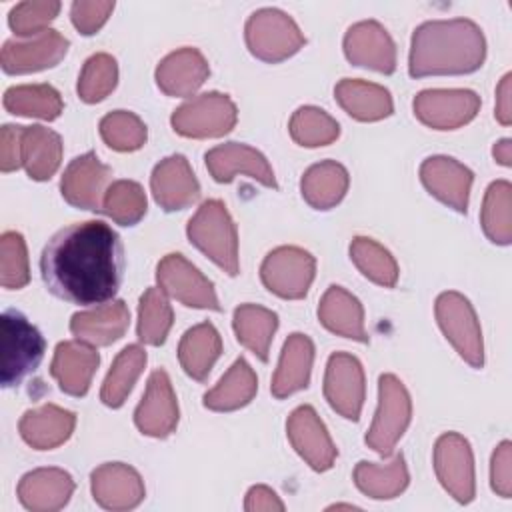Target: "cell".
<instances>
[{
  "mask_svg": "<svg viewBox=\"0 0 512 512\" xmlns=\"http://www.w3.org/2000/svg\"><path fill=\"white\" fill-rule=\"evenodd\" d=\"M174 322L172 306L162 288H148L138 302V338L144 344L160 346L164 344Z\"/></svg>",
  "mask_w": 512,
  "mask_h": 512,
  "instance_id": "ab89813d",
  "label": "cell"
},
{
  "mask_svg": "<svg viewBox=\"0 0 512 512\" xmlns=\"http://www.w3.org/2000/svg\"><path fill=\"white\" fill-rule=\"evenodd\" d=\"M312 362H314L312 340L302 332L290 334L282 346L278 368L272 376V384H270L272 396L282 400L298 390H304L310 382Z\"/></svg>",
  "mask_w": 512,
  "mask_h": 512,
  "instance_id": "4316f807",
  "label": "cell"
},
{
  "mask_svg": "<svg viewBox=\"0 0 512 512\" xmlns=\"http://www.w3.org/2000/svg\"><path fill=\"white\" fill-rule=\"evenodd\" d=\"M40 274L60 300L78 306L110 302L124 278L122 240L102 220L70 224L46 242Z\"/></svg>",
  "mask_w": 512,
  "mask_h": 512,
  "instance_id": "6da1fadb",
  "label": "cell"
},
{
  "mask_svg": "<svg viewBox=\"0 0 512 512\" xmlns=\"http://www.w3.org/2000/svg\"><path fill=\"white\" fill-rule=\"evenodd\" d=\"M130 324V310L122 300H110L90 310L76 312L70 320V332L76 340L94 348L110 346L120 340Z\"/></svg>",
  "mask_w": 512,
  "mask_h": 512,
  "instance_id": "cb8c5ba5",
  "label": "cell"
},
{
  "mask_svg": "<svg viewBox=\"0 0 512 512\" xmlns=\"http://www.w3.org/2000/svg\"><path fill=\"white\" fill-rule=\"evenodd\" d=\"M334 96L344 112L360 122H376L394 112L390 92L374 82L344 78L336 84Z\"/></svg>",
  "mask_w": 512,
  "mask_h": 512,
  "instance_id": "f546056e",
  "label": "cell"
},
{
  "mask_svg": "<svg viewBox=\"0 0 512 512\" xmlns=\"http://www.w3.org/2000/svg\"><path fill=\"white\" fill-rule=\"evenodd\" d=\"M434 470L442 488L460 504L474 500V456L468 440L458 432L442 434L434 444Z\"/></svg>",
  "mask_w": 512,
  "mask_h": 512,
  "instance_id": "30bf717a",
  "label": "cell"
},
{
  "mask_svg": "<svg viewBox=\"0 0 512 512\" xmlns=\"http://www.w3.org/2000/svg\"><path fill=\"white\" fill-rule=\"evenodd\" d=\"M60 12V2L56 0H32L20 2L10 10L8 24L16 36L32 38L48 30V24Z\"/></svg>",
  "mask_w": 512,
  "mask_h": 512,
  "instance_id": "7dc6e473",
  "label": "cell"
},
{
  "mask_svg": "<svg viewBox=\"0 0 512 512\" xmlns=\"http://www.w3.org/2000/svg\"><path fill=\"white\" fill-rule=\"evenodd\" d=\"M112 10L114 2L110 0H76L70 8V18L80 34L92 36L104 26Z\"/></svg>",
  "mask_w": 512,
  "mask_h": 512,
  "instance_id": "c3c4849f",
  "label": "cell"
},
{
  "mask_svg": "<svg viewBox=\"0 0 512 512\" xmlns=\"http://www.w3.org/2000/svg\"><path fill=\"white\" fill-rule=\"evenodd\" d=\"M408 468L404 454H396L386 464L360 460L354 468V484L358 490L374 500H390L402 494L408 486Z\"/></svg>",
  "mask_w": 512,
  "mask_h": 512,
  "instance_id": "e575fe53",
  "label": "cell"
},
{
  "mask_svg": "<svg viewBox=\"0 0 512 512\" xmlns=\"http://www.w3.org/2000/svg\"><path fill=\"white\" fill-rule=\"evenodd\" d=\"M116 82H118L116 60L106 52H98L90 56L82 66V72L78 78V96L86 104H96L116 88Z\"/></svg>",
  "mask_w": 512,
  "mask_h": 512,
  "instance_id": "ee69618b",
  "label": "cell"
},
{
  "mask_svg": "<svg viewBox=\"0 0 512 512\" xmlns=\"http://www.w3.org/2000/svg\"><path fill=\"white\" fill-rule=\"evenodd\" d=\"M350 258L354 266L374 284L392 288L398 282V264L394 256L376 240L356 236L350 244Z\"/></svg>",
  "mask_w": 512,
  "mask_h": 512,
  "instance_id": "60d3db41",
  "label": "cell"
},
{
  "mask_svg": "<svg viewBox=\"0 0 512 512\" xmlns=\"http://www.w3.org/2000/svg\"><path fill=\"white\" fill-rule=\"evenodd\" d=\"M412 418V400L394 374H382L378 380V410L366 432V444L380 456H388L406 432Z\"/></svg>",
  "mask_w": 512,
  "mask_h": 512,
  "instance_id": "8992f818",
  "label": "cell"
},
{
  "mask_svg": "<svg viewBox=\"0 0 512 512\" xmlns=\"http://www.w3.org/2000/svg\"><path fill=\"white\" fill-rule=\"evenodd\" d=\"M134 422L142 434L152 438H166L176 430L178 402L164 370L150 374L144 396L134 410Z\"/></svg>",
  "mask_w": 512,
  "mask_h": 512,
  "instance_id": "e0dca14e",
  "label": "cell"
},
{
  "mask_svg": "<svg viewBox=\"0 0 512 512\" xmlns=\"http://www.w3.org/2000/svg\"><path fill=\"white\" fill-rule=\"evenodd\" d=\"M350 176L348 170L336 160H324L310 166L302 180L300 192L302 198L316 210L334 208L348 192Z\"/></svg>",
  "mask_w": 512,
  "mask_h": 512,
  "instance_id": "1f68e13d",
  "label": "cell"
},
{
  "mask_svg": "<svg viewBox=\"0 0 512 512\" xmlns=\"http://www.w3.org/2000/svg\"><path fill=\"white\" fill-rule=\"evenodd\" d=\"M74 492L72 476L62 468H36L18 482V498L26 510L56 512Z\"/></svg>",
  "mask_w": 512,
  "mask_h": 512,
  "instance_id": "d4e9b609",
  "label": "cell"
},
{
  "mask_svg": "<svg viewBox=\"0 0 512 512\" xmlns=\"http://www.w3.org/2000/svg\"><path fill=\"white\" fill-rule=\"evenodd\" d=\"M76 426V414L56 404H44L26 410L20 418L18 430L22 440L36 450H52L64 444Z\"/></svg>",
  "mask_w": 512,
  "mask_h": 512,
  "instance_id": "83f0119b",
  "label": "cell"
},
{
  "mask_svg": "<svg viewBox=\"0 0 512 512\" xmlns=\"http://www.w3.org/2000/svg\"><path fill=\"white\" fill-rule=\"evenodd\" d=\"M186 234L188 240L228 276L240 272L236 224L220 200L202 202L188 220Z\"/></svg>",
  "mask_w": 512,
  "mask_h": 512,
  "instance_id": "277c9868",
  "label": "cell"
},
{
  "mask_svg": "<svg viewBox=\"0 0 512 512\" xmlns=\"http://www.w3.org/2000/svg\"><path fill=\"white\" fill-rule=\"evenodd\" d=\"M316 274V260L298 246H280L266 254L260 266L262 284L276 296L298 300L308 294Z\"/></svg>",
  "mask_w": 512,
  "mask_h": 512,
  "instance_id": "9c48e42d",
  "label": "cell"
},
{
  "mask_svg": "<svg viewBox=\"0 0 512 512\" xmlns=\"http://www.w3.org/2000/svg\"><path fill=\"white\" fill-rule=\"evenodd\" d=\"M344 54L354 66H364L382 74L396 70V46L386 28L376 20H362L348 28Z\"/></svg>",
  "mask_w": 512,
  "mask_h": 512,
  "instance_id": "d6986e66",
  "label": "cell"
},
{
  "mask_svg": "<svg viewBox=\"0 0 512 512\" xmlns=\"http://www.w3.org/2000/svg\"><path fill=\"white\" fill-rule=\"evenodd\" d=\"M480 110V96L466 88L422 90L414 98L416 118L434 130H454L468 124Z\"/></svg>",
  "mask_w": 512,
  "mask_h": 512,
  "instance_id": "7c38bea8",
  "label": "cell"
},
{
  "mask_svg": "<svg viewBox=\"0 0 512 512\" xmlns=\"http://www.w3.org/2000/svg\"><path fill=\"white\" fill-rule=\"evenodd\" d=\"M236 106L220 92H204L178 106L170 118L172 128L186 138H218L236 126Z\"/></svg>",
  "mask_w": 512,
  "mask_h": 512,
  "instance_id": "ba28073f",
  "label": "cell"
},
{
  "mask_svg": "<svg viewBox=\"0 0 512 512\" xmlns=\"http://www.w3.org/2000/svg\"><path fill=\"white\" fill-rule=\"evenodd\" d=\"M244 510L246 512H274V510L282 512L284 502L278 498V494L272 488L258 484L248 490Z\"/></svg>",
  "mask_w": 512,
  "mask_h": 512,
  "instance_id": "816d5d0a",
  "label": "cell"
},
{
  "mask_svg": "<svg viewBox=\"0 0 512 512\" xmlns=\"http://www.w3.org/2000/svg\"><path fill=\"white\" fill-rule=\"evenodd\" d=\"M244 36L252 56L270 64L294 56L306 44L292 16L278 8L256 10L246 22Z\"/></svg>",
  "mask_w": 512,
  "mask_h": 512,
  "instance_id": "5b68a950",
  "label": "cell"
},
{
  "mask_svg": "<svg viewBox=\"0 0 512 512\" xmlns=\"http://www.w3.org/2000/svg\"><path fill=\"white\" fill-rule=\"evenodd\" d=\"M510 80L512 76L506 74L502 78V82L498 84L496 88V120L502 124V126H508L510 120H512V112H510Z\"/></svg>",
  "mask_w": 512,
  "mask_h": 512,
  "instance_id": "f5cc1de1",
  "label": "cell"
},
{
  "mask_svg": "<svg viewBox=\"0 0 512 512\" xmlns=\"http://www.w3.org/2000/svg\"><path fill=\"white\" fill-rule=\"evenodd\" d=\"M92 496L106 510H130L144 500L140 474L122 462H106L90 476Z\"/></svg>",
  "mask_w": 512,
  "mask_h": 512,
  "instance_id": "7402d4cb",
  "label": "cell"
},
{
  "mask_svg": "<svg viewBox=\"0 0 512 512\" xmlns=\"http://www.w3.org/2000/svg\"><path fill=\"white\" fill-rule=\"evenodd\" d=\"M204 160L210 176L220 184L230 182L236 174H246L268 188H278L266 156L248 144L226 142L214 146L204 154Z\"/></svg>",
  "mask_w": 512,
  "mask_h": 512,
  "instance_id": "ac0fdd59",
  "label": "cell"
},
{
  "mask_svg": "<svg viewBox=\"0 0 512 512\" xmlns=\"http://www.w3.org/2000/svg\"><path fill=\"white\" fill-rule=\"evenodd\" d=\"M232 326L238 342L262 362H268L270 342L278 328V314L258 304H240L234 310Z\"/></svg>",
  "mask_w": 512,
  "mask_h": 512,
  "instance_id": "d590c367",
  "label": "cell"
},
{
  "mask_svg": "<svg viewBox=\"0 0 512 512\" xmlns=\"http://www.w3.org/2000/svg\"><path fill=\"white\" fill-rule=\"evenodd\" d=\"M100 212L120 226L138 224L146 214L144 188L134 180L112 182L104 194Z\"/></svg>",
  "mask_w": 512,
  "mask_h": 512,
  "instance_id": "7bdbcfd3",
  "label": "cell"
},
{
  "mask_svg": "<svg viewBox=\"0 0 512 512\" xmlns=\"http://www.w3.org/2000/svg\"><path fill=\"white\" fill-rule=\"evenodd\" d=\"M490 484L492 490L502 498L512 496V444L508 440L500 442L492 454Z\"/></svg>",
  "mask_w": 512,
  "mask_h": 512,
  "instance_id": "681fc988",
  "label": "cell"
},
{
  "mask_svg": "<svg viewBox=\"0 0 512 512\" xmlns=\"http://www.w3.org/2000/svg\"><path fill=\"white\" fill-rule=\"evenodd\" d=\"M158 288L188 308L220 310L212 282L182 254H166L156 266Z\"/></svg>",
  "mask_w": 512,
  "mask_h": 512,
  "instance_id": "8fae6325",
  "label": "cell"
},
{
  "mask_svg": "<svg viewBox=\"0 0 512 512\" xmlns=\"http://www.w3.org/2000/svg\"><path fill=\"white\" fill-rule=\"evenodd\" d=\"M62 160V138L44 126H24L22 134V166L32 180H48L54 176Z\"/></svg>",
  "mask_w": 512,
  "mask_h": 512,
  "instance_id": "d6a6232c",
  "label": "cell"
},
{
  "mask_svg": "<svg viewBox=\"0 0 512 512\" xmlns=\"http://www.w3.org/2000/svg\"><path fill=\"white\" fill-rule=\"evenodd\" d=\"M256 390L258 378L252 366L244 358H238L220 378V382L204 394L202 402L208 410L232 412L250 404V400L256 396Z\"/></svg>",
  "mask_w": 512,
  "mask_h": 512,
  "instance_id": "836d02e7",
  "label": "cell"
},
{
  "mask_svg": "<svg viewBox=\"0 0 512 512\" xmlns=\"http://www.w3.org/2000/svg\"><path fill=\"white\" fill-rule=\"evenodd\" d=\"M486 58V40L478 24L468 18L430 20L412 34L408 72L412 78L470 74Z\"/></svg>",
  "mask_w": 512,
  "mask_h": 512,
  "instance_id": "7a4b0ae2",
  "label": "cell"
},
{
  "mask_svg": "<svg viewBox=\"0 0 512 512\" xmlns=\"http://www.w3.org/2000/svg\"><path fill=\"white\" fill-rule=\"evenodd\" d=\"M98 364L100 356L94 346L80 340H66L60 342L54 350L50 374L64 394L84 396L90 388Z\"/></svg>",
  "mask_w": 512,
  "mask_h": 512,
  "instance_id": "603a6c76",
  "label": "cell"
},
{
  "mask_svg": "<svg viewBox=\"0 0 512 512\" xmlns=\"http://www.w3.org/2000/svg\"><path fill=\"white\" fill-rule=\"evenodd\" d=\"M434 314L438 320L440 330L444 332L446 340L454 346V350L472 366H484V344H482V330L476 318V312L468 298L460 292H442L436 298Z\"/></svg>",
  "mask_w": 512,
  "mask_h": 512,
  "instance_id": "52a82bcc",
  "label": "cell"
},
{
  "mask_svg": "<svg viewBox=\"0 0 512 512\" xmlns=\"http://www.w3.org/2000/svg\"><path fill=\"white\" fill-rule=\"evenodd\" d=\"M492 154H494V158L502 164V166H510L512 162V140L510 138H502L496 146H494V150H492Z\"/></svg>",
  "mask_w": 512,
  "mask_h": 512,
  "instance_id": "db71d44e",
  "label": "cell"
},
{
  "mask_svg": "<svg viewBox=\"0 0 512 512\" xmlns=\"http://www.w3.org/2000/svg\"><path fill=\"white\" fill-rule=\"evenodd\" d=\"M30 280L26 242L20 232L8 230L0 238V284L8 290H20Z\"/></svg>",
  "mask_w": 512,
  "mask_h": 512,
  "instance_id": "bcb514c9",
  "label": "cell"
},
{
  "mask_svg": "<svg viewBox=\"0 0 512 512\" xmlns=\"http://www.w3.org/2000/svg\"><path fill=\"white\" fill-rule=\"evenodd\" d=\"M102 140L118 152H134L146 142V124L128 110H114L100 120Z\"/></svg>",
  "mask_w": 512,
  "mask_h": 512,
  "instance_id": "f6af8a7d",
  "label": "cell"
},
{
  "mask_svg": "<svg viewBox=\"0 0 512 512\" xmlns=\"http://www.w3.org/2000/svg\"><path fill=\"white\" fill-rule=\"evenodd\" d=\"M366 384L364 370L356 356L346 352H334L328 358L324 374V398L330 408L346 420H358L364 404Z\"/></svg>",
  "mask_w": 512,
  "mask_h": 512,
  "instance_id": "4fadbf2b",
  "label": "cell"
},
{
  "mask_svg": "<svg viewBox=\"0 0 512 512\" xmlns=\"http://www.w3.org/2000/svg\"><path fill=\"white\" fill-rule=\"evenodd\" d=\"M146 360V350L142 346L130 344L122 348L102 382L100 400L110 408H120L126 402L138 376L142 374Z\"/></svg>",
  "mask_w": 512,
  "mask_h": 512,
  "instance_id": "8d00e7d4",
  "label": "cell"
},
{
  "mask_svg": "<svg viewBox=\"0 0 512 512\" xmlns=\"http://www.w3.org/2000/svg\"><path fill=\"white\" fill-rule=\"evenodd\" d=\"M420 180L434 198L456 212L466 214L470 186L474 180L470 168L450 156H430L420 164Z\"/></svg>",
  "mask_w": 512,
  "mask_h": 512,
  "instance_id": "44dd1931",
  "label": "cell"
},
{
  "mask_svg": "<svg viewBox=\"0 0 512 512\" xmlns=\"http://www.w3.org/2000/svg\"><path fill=\"white\" fill-rule=\"evenodd\" d=\"M2 104L10 114L40 120H56L64 108L60 92L50 84L12 86L4 92Z\"/></svg>",
  "mask_w": 512,
  "mask_h": 512,
  "instance_id": "74e56055",
  "label": "cell"
},
{
  "mask_svg": "<svg viewBox=\"0 0 512 512\" xmlns=\"http://www.w3.org/2000/svg\"><path fill=\"white\" fill-rule=\"evenodd\" d=\"M46 340L40 330L16 308L0 318V382L4 388L22 384L42 362Z\"/></svg>",
  "mask_w": 512,
  "mask_h": 512,
  "instance_id": "3957f363",
  "label": "cell"
},
{
  "mask_svg": "<svg viewBox=\"0 0 512 512\" xmlns=\"http://www.w3.org/2000/svg\"><path fill=\"white\" fill-rule=\"evenodd\" d=\"M210 68L204 54L196 48H180L160 60L156 84L166 96H192L208 78Z\"/></svg>",
  "mask_w": 512,
  "mask_h": 512,
  "instance_id": "484cf974",
  "label": "cell"
},
{
  "mask_svg": "<svg viewBox=\"0 0 512 512\" xmlns=\"http://www.w3.org/2000/svg\"><path fill=\"white\" fill-rule=\"evenodd\" d=\"M110 180L112 168L102 164L94 152H86L66 166L60 180V192L70 206L100 212Z\"/></svg>",
  "mask_w": 512,
  "mask_h": 512,
  "instance_id": "5bb4252c",
  "label": "cell"
},
{
  "mask_svg": "<svg viewBox=\"0 0 512 512\" xmlns=\"http://www.w3.org/2000/svg\"><path fill=\"white\" fill-rule=\"evenodd\" d=\"M150 188L156 204L166 212L184 210L200 198V184L182 154H172L154 166Z\"/></svg>",
  "mask_w": 512,
  "mask_h": 512,
  "instance_id": "ffe728a7",
  "label": "cell"
},
{
  "mask_svg": "<svg viewBox=\"0 0 512 512\" xmlns=\"http://www.w3.org/2000/svg\"><path fill=\"white\" fill-rule=\"evenodd\" d=\"M22 134L24 126L4 124L0 130V170L12 172L22 166Z\"/></svg>",
  "mask_w": 512,
  "mask_h": 512,
  "instance_id": "f907efd6",
  "label": "cell"
},
{
  "mask_svg": "<svg viewBox=\"0 0 512 512\" xmlns=\"http://www.w3.org/2000/svg\"><path fill=\"white\" fill-rule=\"evenodd\" d=\"M70 42L48 28L28 40H6L0 52V64L6 74H30L56 66L68 52Z\"/></svg>",
  "mask_w": 512,
  "mask_h": 512,
  "instance_id": "2e32d148",
  "label": "cell"
},
{
  "mask_svg": "<svg viewBox=\"0 0 512 512\" xmlns=\"http://www.w3.org/2000/svg\"><path fill=\"white\" fill-rule=\"evenodd\" d=\"M222 354V338L214 324L202 322L186 330L178 344V360L184 372L202 382Z\"/></svg>",
  "mask_w": 512,
  "mask_h": 512,
  "instance_id": "4dcf8cb0",
  "label": "cell"
},
{
  "mask_svg": "<svg viewBox=\"0 0 512 512\" xmlns=\"http://www.w3.org/2000/svg\"><path fill=\"white\" fill-rule=\"evenodd\" d=\"M286 434L298 456L316 472H326L334 466L336 446L312 406H298L286 422Z\"/></svg>",
  "mask_w": 512,
  "mask_h": 512,
  "instance_id": "9a60e30c",
  "label": "cell"
},
{
  "mask_svg": "<svg viewBox=\"0 0 512 512\" xmlns=\"http://www.w3.org/2000/svg\"><path fill=\"white\" fill-rule=\"evenodd\" d=\"M480 222L494 244L508 246L512 242V186L508 180H496L488 186Z\"/></svg>",
  "mask_w": 512,
  "mask_h": 512,
  "instance_id": "f35d334b",
  "label": "cell"
},
{
  "mask_svg": "<svg viewBox=\"0 0 512 512\" xmlns=\"http://www.w3.org/2000/svg\"><path fill=\"white\" fill-rule=\"evenodd\" d=\"M288 130L292 140L306 148L332 144L340 134L338 122L328 112L316 106H300L292 114Z\"/></svg>",
  "mask_w": 512,
  "mask_h": 512,
  "instance_id": "b9f144b4",
  "label": "cell"
},
{
  "mask_svg": "<svg viewBox=\"0 0 512 512\" xmlns=\"http://www.w3.org/2000/svg\"><path fill=\"white\" fill-rule=\"evenodd\" d=\"M318 320L322 326L338 336L352 338L356 342H368L364 328V308L360 300L346 288L332 284L318 306Z\"/></svg>",
  "mask_w": 512,
  "mask_h": 512,
  "instance_id": "f1b7e54d",
  "label": "cell"
}]
</instances>
